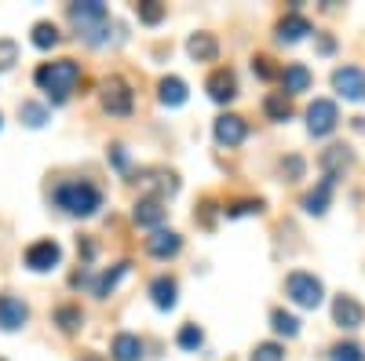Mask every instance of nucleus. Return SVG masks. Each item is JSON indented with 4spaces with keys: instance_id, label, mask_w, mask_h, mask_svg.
<instances>
[{
    "instance_id": "1",
    "label": "nucleus",
    "mask_w": 365,
    "mask_h": 361,
    "mask_svg": "<svg viewBox=\"0 0 365 361\" xmlns=\"http://www.w3.org/2000/svg\"><path fill=\"white\" fill-rule=\"evenodd\" d=\"M34 80L48 92V99H51V103H66V99H70V92L77 88V80H81V66L73 63V58L44 63V66L34 73Z\"/></svg>"
},
{
    "instance_id": "2",
    "label": "nucleus",
    "mask_w": 365,
    "mask_h": 361,
    "mask_svg": "<svg viewBox=\"0 0 365 361\" xmlns=\"http://www.w3.org/2000/svg\"><path fill=\"white\" fill-rule=\"evenodd\" d=\"M55 201L58 208H66L70 216H96L99 208H103V194L91 187V183H66V187H58L55 190Z\"/></svg>"
},
{
    "instance_id": "3",
    "label": "nucleus",
    "mask_w": 365,
    "mask_h": 361,
    "mask_svg": "<svg viewBox=\"0 0 365 361\" xmlns=\"http://www.w3.org/2000/svg\"><path fill=\"white\" fill-rule=\"evenodd\" d=\"M70 19L84 33L88 44H106V4L99 0H84V4H70Z\"/></svg>"
},
{
    "instance_id": "4",
    "label": "nucleus",
    "mask_w": 365,
    "mask_h": 361,
    "mask_svg": "<svg viewBox=\"0 0 365 361\" xmlns=\"http://www.w3.org/2000/svg\"><path fill=\"white\" fill-rule=\"evenodd\" d=\"M285 295L292 299L296 307L314 310L322 299H325V288H322V281H318L314 274H307V270H296V274L285 278Z\"/></svg>"
},
{
    "instance_id": "5",
    "label": "nucleus",
    "mask_w": 365,
    "mask_h": 361,
    "mask_svg": "<svg viewBox=\"0 0 365 361\" xmlns=\"http://www.w3.org/2000/svg\"><path fill=\"white\" fill-rule=\"evenodd\" d=\"M336 125H340V110H336V103H332V99H314L307 106V132L314 139L332 135V132H336Z\"/></svg>"
},
{
    "instance_id": "6",
    "label": "nucleus",
    "mask_w": 365,
    "mask_h": 361,
    "mask_svg": "<svg viewBox=\"0 0 365 361\" xmlns=\"http://www.w3.org/2000/svg\"><path fill=\"white\" fill-rule=\"evenodd\" d=\"M135 106V95H132V88L120 80V77H110L103 84V110L113 113V117H128Z\"/></svg>"
},
{
    "instance_id": "7",
    "label": "nucleus",
    "mask_w": 365,
    "mask_h": 361,
    "mask_svg": "<svg viewBox=\"0 0 365 361\" xmlns=\"http://www.w3.org/2000/svg\"><path fill=\"white\" fill-rule=\"evenodd\" d=\"M58 259H63V248H58L55 241H37V245L26 248V266L37 270V274H44V270H55Z\"/></svg>"
},
{
    "instance_id": "8",
    "label": "nucleus",
    "mask_w": 365,
    "mask_h": 361,
    "mask_svg": "<svg viewBox=\"0 0 365 361\" xmlns=\"http://www.w3.org/2000/svg\"><path fill=\"white\" fill-rule=\"evenodd\" d=\"M332 88H336L344 99L358 103V99H365V73L354 70V66H340L336 73H332Z\"/></svg>"
},
{
    "instance_id": "9",
    "label": "nucleus",
    "mask_w": 365,
    "mask_h": 361,
    "mask_svg": "<svg viewBox=\"0 0 365 361\" xmlns=\"http://www.w3.org/2000/svg\"><path fill=\"white\" fill-rule=\"evenodd\" d=\"M212 132H216V142L220 146H241V142H245V135H249V125H245V117H237V113H223Z\"/></svg>"
},
{
    "instance_id": "10",
    "label": "nucleus",
    "mask_w": 365,
    "mask_h": 361,
    "mask_svg": "<svg viewBox=\"0 0 365 361\" xmlns=\"http://www.w3.org/2000/svg\"><path fill=\"white\" fill-rule=\"evenodd\" d=\"M332 321H336L340 328H358L365 321V310L354 295H336L332 299Z\"/></svg>"
},
{
    "instance_id": "11",
    "label": "nucleus",
    "mask_w": 365,
    "mask_h": 361,
    "mask_svg": "<svg viewBox=\"0 0 365 361\" xmlns=\"http://www.w3.org/2000/svg\"><path fill=\"white\" fill-rule=\"evenodd\" d=\"M205 92H208L212 103H230V99L237 95V77H234V70H216V73L205 80Z\"/></svg>"
},
{
    "instance_id": "12",
    "label": "nucleus",
    "mask_w": 365,
    "mask_h": 361,
    "mask_svg": "<svg viewBox=\"0 0 365 361\" xmlns=\"http://www.w3.org/2000/svg\"><path fill=\"white\" fill-rule=\"evenodd\" d=\"M179 248H182V237L175 230H154V234L146 237V252L154 256V259H172Z\"/></svg>"
},
{
    "instance_id": "13",
    "label": "nucleus",
    "mask_w": 365,
    "mask_h": 361,
    "mask_svg": "<svg viewBox=\"0 0 365 361\" xmlns=\"http://www.w3.org/2000/svg\"><path fill=\"white\" fill-rule=\"evenodd\" d=\"M26 318H29V307L22 303V299L0 295V328H4V333H15V328H22Z\"/></svg>"
},
{
    "instance_id": "14",
    "label": "nucleus",
    "mask_w": 365,
    "mask_h": 361,
    "mask_svg": "<svg viewBox=\"0 0 365 361\" xmlns=\"http://www.w3.org/2000/svg\"><path fill=\"white\" fill-rule=\"evenodd\" d=\"M132 219H135V226H146V230H158V226L165 223V204H161L158 197H143V201L135 204V212H132Z\"/></svg>"
},
{
    "instance_id": "15",
    "label": "nucleus",
    "mask_w": 365,
    "mask_h": 361,
    "mask_svg": "<svg viewBox=\"0 0 365 361\" xmlns=\"http://www.w3.org/2000/svg\"><path fill=\"white\" fill-rule=\"evenodd\" d=\"M110 357L113 361H143V340L132 333H117L110 343Z\"/></svg>"
},
{
    "instance_id": "16",
    "label": "nucleus",
    "mask_w": 365,
    "mask_h": 361,
    "mask_svg": "<svg viewBox=\"0 0 365 361\" xmlns=\"http://www.w3.org/2000/svg\"><path fill=\"white\" fill-rule=\"evenodd\" d=\"M351 150L347 146H329V150H322V172H325V179H340V172H347L351 168Z\"/></svg>"
},
{
    "instance_id": "17",
    "label": "nucleus",
    "mask_w": 365,
    "mask_h": 361,
    "mask_svg": "<svg viewBox=\"0 0 365 361\" xmlns=\"http://www.w3.org/2000/svg\"><path fill=\"white\" fill-rule=\"evenodd\" d=\"M187 51L194 63H216V55H220V41L212 37V33H194L187 41Z\"/></svg>"
},
{
    "instance_id": "18",
    "label": "nucleus",
    "mask_w": 365,
    "mask_h": 361,
    "mask_svg": "<svg viewBox=\"0 0 365 361\" xmlns=\"http://www.w3.org/2000/svg\"><path fill=\"white\" fill-rule=\"evenodd\" d=\"M332 187H336V179H322V183L303 197V212L307 216H325V208H329V197H332Z\"/></svg>"
},
{
    "instance_id": "19",
    "label": "nucleus",
    "mask_w": 365,
    "mask_h": 361,
    "mask_svg": "<svg viewBox=\"0 0 365 361\" xmlns=\"http://www.w3.org/2000/svg\"><path fill=\"white\" fill-rule=\"evenodd\" d=\"M307 33H311V22L303 19L299 11H292V15H285L278 22V41H285V44H296V41H303Z\"/></svg>"
},
{
    "instance_id": "20",
    "label": "nucleus",
    "mask_w": 365,
    "mask_h": 361,
    "mask_svg": "<svg viewBox=\"0 0 365 361\" xmlns=\"http://www.w3.org/2000/svg\"><path fill=\"white\" fill-rule=\"evenodd\" d=\"M282 84H285V95H289V99L299 95V92H307V88H311V70L299 66V63H292V66L282 70Z\"/></svg>"
},
{
    "instance_id": "21",
    "label": "nucleus",
    "mask_w": 365,
    "mask_h": 361,
    "mask_svg": "<svg viewBox=\"0 0 365 361\" xmlns=\"http://www.w3.org/2000/svg\"><path fill=\"white\" fill-rule=\"evenodd\" d=\"M150 295H154V307L158 310H172L175 299H179V285L172 278H154V285H150Z\"/></svg>"
},
{
    "instance_id": "22",
    "label": "nucleus",
    "mask_w": 365,
    "mask_h": 361,
    "mask_svg": "<svg viewBox=\"0 0 365 361\" xmlns=\"http://www.w3.org/2000/svg\"><path fill=\"white\" fill-rule=\"evenodd\" d=\"M158 92H161V103L165 106H182V103H187V84H182L179 77H165L158 84Z\"/></svg>"
},
{
    "instance_id": "23",
    "label": "nucleus",
    "mask_w": 365,
    "mask_h": 361,
    "mask_svg": "<svg viewBox=\"0 0 365 361\" xmlns=\"http://www.w3.org/2000/svg\"><path fill=\"white\" fill-rule=\"evenodd\" d=\"M263 110H267L270 120H289V117H292V99H289L285 92H270V95L263 99Z\"/></svg>"
},
{
    "instance_id": "24",
    "label": "nucleus",
    "mask_w": 365,
    "mask_h": 361,
    "mask_svg": "<svg viewBox=\"0 0 365 361\" xmlns=\"http://www.w3.org/2000/svg\"><path fill=\"white\" fill-rule=\"evenodd\" d=\"M270 328H274L278 336H285V340L299 336V321H296V314H289V310H274V314H270Z\"/></svg>"
},
{
    "instance_id": "25",
    "label": "nucleus",
    "mask_w": 365,
    "mask_h": 361,
    "mask_svg": "<svg viewBox=\"0 0 365 361\" xmlns=\"http://www.w3.org/2000/svg\"><path fill=\"white\" fill-rule=\"evenodd\" d=\"M143 187H146L150 194L158 190V201H161L165 194H175V187H179V183H175V175H165V172H150V175L143 179Z\"/></svg>"
},
{
    "instance_id": "26",
    "label": "nucleus",
    "mask_w": 365,
    "mask_h": 361,
    "mask_svg": "<svg viewBox=\"0 0 365 361\" xmlns=\"http://www.w3.org/2000/svg\"><path fill=\"white\" fill-rule=\"evenodd\" d=\"M128 266H132V263H117L113 270H106V274H103V278L96 281V295H99V299H106V295H110V292L117 288V281L128 274Z\"/></svg>"
},
{
    "instance_id": "27",
    "label": "nucleus",
    "mask_w": 365,
    "mask_h": 361,
    "mask_svg": "<svg viewBox=\"0 0 365 361\" xmlns=\"http://www.w3.org/2000/svg\"><path fill=\"white\" fill-rule=\"evenodd\" d=\"M19 117H22V125H29V128H44V125H48V106H41V103H22V106H19Z\"/></svg>"
},
{
    "instance_id": "28",
    "label": "nucleus",
    "mask_w": 365,
    "mask_h": 361,
    "mask_svg": "<svg viewBox=\"0 0 365 361\" xmlns=\"http://www.w3.org/2000/svg\"><path fill=\"white\" fill-rule=\"evenodd\" d=\"M29 41H34L37 48H55V44H58L55 22H37V26H34V37H29Z\"/></svg>"
},
{
    "instance_id": "29",
    "label": "nucleus",
    "mask_w": 365,
    "mask_h": 361,
    "mask_svg": "<svg viewBox=\"0 0 365 361\" xmlns=\"http://www.w3.org/2000/svg\"><path fill=\"white\" fill-rule=\"evenodd\" d=\"M55 321H58V328H63V333H77L81 321H84V314H81L77 307H58V310H55Z\"/></svg>"
},
{
    "instance_id": "30",
    "label": "nucleus",
    "mask_w": 365,
    "mask_h": 361,
    "mask_svg": "<svg viewBox=\"0 0 365 361\" xmlns=\"http://www.w3.org/2000/svg\"><path fill=\"white\" fill-rule=\"evenodd\" d=\"M329 357H332V361H365V350H361L358 343L347 340V343H336V347H332Z\"/></svg>"
},
{
    "instance_id": "31",
    "label": "nucleus",
    "mask_w": 365,
    "mask_h": 361,
    "mask_svg": "<svg viewBox=\"0 0 365 361\" xmlns=\"http://www.w3.org/2000/svg\"><path fill=\"white\" fill-rule=\"evenodd\" d=\"M201 343H205V333H201L197 325H182V328H179V347H182V350H197Z\"/></svg>"
},
{
    "instance_id": "32",
    "label": "nucleus",
    "mask_w": 365,
    "mask_h": 361,
    "mask_svg": "<svg viewBox=\"0 0 365 361\" xmlns=\"http://www.w3.org/2000/svg\"><path fill=\"white\" fill-rule=\"evenodd\" d=\"M165 19V8L158 4V0H143L139 4V22H146V26H158Z\"/></svg>"
},
{
    "instance_id": "33",
    "label": "nucleus",
    "mask_w": 365,
    "mask_h": 361,
    "mask_svg": "<svg viewBox=\"0 0 365 361\" xmlns=\"http://www.w3.org/2000/svg\"><path fill=\"white\" fill-rule=\"evenodd\" d=\"M252 361H285V347L282 343H259L252 350Z\"/></svg>"
},
{
    "instance_id": "34",
    "label": "nucleus",
    "mask_w": 365,
    "mask_h": 361,
    "mask_svg": "<svg viewBox=\"0 0 365 361\" xmlns=\"http://www.w3.org/2000/svg\"><path fill=\"white\" fill-rule=\"evenodd\" d=\"M19 63V44L15 41H0V70H8Z\"/></svg>"
},
{
    "instance_id": "35",
    "label": "nucleus",
    "mask_w": 365,
    "mask_h": 361,
    "mask_svg": "<svg viewBox=\"0 0 365 361\" xmlns=\"http://www.w3.org/2000/svg\"><path fill=\"white\" fill-rule=\"evenodd\" d=\"M252 212H263V201H237L227 208V216H252Z\"/></svg>"
},
{
    "instance_id": "36",
    "label": "nucleus",
    "mask_w": 365,
    "mask_h": 361,
    "mask_svg": "<svg viewBox=\"0 0 365 361\" xmlns=\"http://www.w3.org/2000/svg\"><path fill=\"white\" fill-rule=\"evenodd\" d=\"M252 70H256V77H263V80H270L274 73H278V70H274V66H270V58H267V55H259V58H252Z\"/></svg>"
},
{
    "instance_id": "37",
    "label": "nucleus",
    "mask_w": 365,
    "mask_h": 361,
    "mask_svg": "<svg viewBox=\"0 0 365 361\" xmlns=\"http://www.w3.org/2000/svg\"><path fill=\"white\" fill-rule=\"evenodd\" d=\"M282 172H285V179H299V175H303V161H299V157H289V161L282 164Z\"/></svg>"
},
{
    "instance_id": "38",
    "label": "nucleus",
    "mask_w": 365,
    "mask_h": 361,
    "mask_svg": "<svg viewBox=\"0 0 365 361\" xmlns=\"http://www.w3.org/2000/svg\"><path fill=\"white\" fill-rule=\"evenodd\" d=\"M113 164H117V168H128V154H125V146H113Z\"/></svg>"
},
{
    "instance_id": "39",
    "label": "nucleus",
    "mask_w": 365,
    "mask_h": 361,
    "mask_svg": "<svg viewBox=\"0 0 365 361\" xmlns=\"http://www.w3.org/2000/svg\"><path fill=\"white\" fill-rule=\"evenodd\" d=\"M84 361H103V357H96V354H91V357H84Z\"/></svg>"
},
{
    "instance_id": "40",
    "label": "nucleus",
    "mask_w": 365,
    "mask_h": 361,
    "mask_svg": "<svg viewBox=\"0 0 365 361\" xmlns=\"http://www.w3.org/2000/svg\"><path fill=\"white\" fill-rule=\"evenodd\" d=\"M0 361H4V357H0Z\"/></svg>"
}]
</instances>
